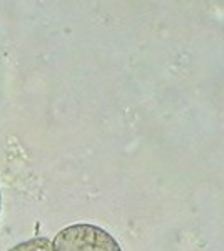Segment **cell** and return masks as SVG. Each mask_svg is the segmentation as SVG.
Here are the masks:
<instances>
[{"label": "cell", "instance_id": "6da1fadb", "mask_svg": "<svg viewBox=\"0 0 224 251\" xmlns=\"http://www.w3.org/2000/svg\"><path fill=\"white\" fill-rule=\"evenodd\" d=\"M52 251H122L119 243L99 226L79 223L64 228L52 241Z\"/></svg>", "mask_w": 224, "mask_h": 251}, {"label": "cell", "instance_id": "7a4b0ae2", "mask_svg": "<svg viewBox=\"0 0 224 251\" xmlns=\"http://www.w3.org/2000/svg\"><path fill=\"white\" fill-rule=\"evenodd\" d=\"M9 251H52V241L47 238H32Z\"/></svg>", "mask_w": 224, "mask_h": 251}, {"label": "cell", "instance_id": "3957f363", "mask_svg": "<svg viewBox=\"0 0 224 251\" xmlns=\"http://www.w3.org/2000/svg\"><path fill=\"white\" fill-rule=\"evenodd\" d=\"M0 209H2V191H0Z\"/></svg>", "mask_w": 224, "mask_h": 251}]
</instances>
